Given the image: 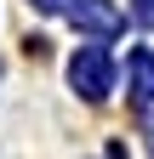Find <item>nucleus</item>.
I'll return each mask as SVG.
<instances>
[{
	"instance_id": "7ed1b4c3",
	"label": "nucleus",
	"mask_w": 154,
	"mask_h": 159,
	"mask_svg": "<svg viewBox=\"0 0 154 159\" xmlns=\"http://www.w3.org/2000/svg\"><path fill=\"white\" fill-rule=\"evenodd\" d=\"M131 102L137 108H148L154 102V51H131Z\"/></svg>"
},
{
	"instance_id": "f257e3e1",
	"label": "nucleus",
	"mask_w": 154,
	"mask_h": 159,
	"mask_svg": "<svg viewBox=\"0 0 154 159\" xmlns=\"http://www.w3.org/2000/svg\"><path fill=\"white\" fill-rule=\"evenodd\" d=\"M69 85L86 97V102H103V97L114 91V63H108V51L103 46H80L69 57Z\"/></svg>"
},
{
	"instance_id": "39448f33",
	"label": "nucleus",
	"mask_w": 154,
	"mask_h": 159,
	"mask_svg": "<svg viewBox=\"0 0 154 159\" xmlns=\"http://www.w3.org/2000/svg\"><path fill=\"white\" fill-rule=\"evenodd\" d=\"M137 17H143V23H154V0H137Z\"/></svg>"
},
{
	"instance_id": "20e7f679",
	"label": "nucleus",
	"mask_w": 154,
	"mask_h": 159,
	"mask_svg": "<svg viewBox=\"0 0 154 159\" xmlns=\"http://www.w3.org/2000/svg\"><path fill=\"white\" fill-rule=\"evenodd\" d=\"M34 6H40V11H69L74 0H34Z\"/></svg>"
},
{
	"instance_id": "f03ea898",
	"label": "nucleus",
	"mask_w": 154,
	"mask_h": 159,
	"mask_svg": "<svg viewBox=\"0 0 154 159\" xmlns=\"http://www.w3.org/2000/svg\"><path fill=\"white\" fill-rule=\"evenodd\" d=\"M69 17H74V29L103 34V40L126 29V17H120V6H114V0H80V6H69Z\"/></svg>"
}]
</instances>
